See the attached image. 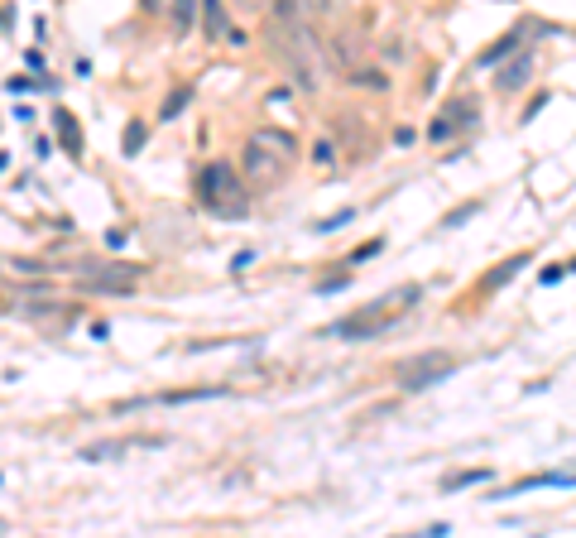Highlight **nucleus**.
I'll list each match as a JSON object with an SVG mask.
<instances>
[{
  "mask_svg": "<svg viewBox=\"0 0 576 538\" xmlns=\"http://www.w3.org/2000/svg\"><path fill=\"white\" fill-rule=\"evenodd\" d=\"M418 298H423V289H418V284H403V289H394L389 298L370 303V308H361V313H351V318H341V323H332L322 336H332V341H370V336L389 332V327L399 323Z\"/></svg>",
  "mask_w": 576,
  "mask_h": 538,
  "instance_id": "nucleus-1",
  "label": "nucleus"
},
{
  "mask_svg": "<svg viewBox=\"0 0 576 538\" xmlns=\"http://www.w3.org/2000/svg\"><path fill=\"white\" fill-rule=\"evenodd\" d=\"M293 154H298V140L288 130H255L250 144H245V183L250 188H274L288 173Z\"/></svg>",
  "mask_w": 576,
  "mask_h": 538,
  "instance_id": "nucleus-2",
  "label": "nucleus"
},
{
  "mask_svg": "<svg viewBox=\"0 0 576 538\" xmlns=\"http://www.w3.org/2000/svg\"><path fill=\"white\" fill-rule=\"evenodd\" d=\"M197 188H202V202H207L216 216H240L245 207H250V183H245L231 164H221V159L202 169Z\"/></svg>",
  "mask_w": 576,
  "mask_h": 538,
  "instance_id": "nucleus-3",
  "label": "nucleus"
},
{
  "mask_svg": "<svg viewBox=\"0 0 576 538\" xmlns=\"http://www.w3.org/2000/svg\"><path fill=\"white\" fill-rule=\"evenodd\" d=\"M457 370V356H447V351H418V356H408V361H399V390L403 394H418V390H432L442 375H452Z\"/></svg>",
  "mask_w": 576,
  "mask_h": 538,
  "instance_id": "nucleus-4",
  "label": "nucleus"
},
{
  "mask_svg": "<svg viewBox=\"0 0 576 538\" xmlns=\"http://www.w3.org/2000/svg\"><path fill=\"white\" fill-rule=\"evenodd\" d=\"M144 279V265H77V284L87 294H130Z\"/></svg>",
  "mask_w": 576,
  "mask_h": 538,
  "instance_id": "nucleus-5",
  "label": "nucleus"
},
{
  "mask_svg": "<svg viewBox=\"0 0 576 538\" xmlns=\"http://www.w3.org/2000/svg\"><path fill=\"white\" fill-rule=\"evenodd\" d=\"M221 394H231L226 385H202V390H159V394H140V399H120L115 404V414H125V409H159V404H197V399H221Z\"/></svg>",
  "mask_w": 576,
  "mask_h": 538,
  "instance_id": "nucleus-6",
  "label": "nucleus"
},
{
  "mask_svg": "<svg viewBox=\"0 0 576 538\" xmlns=\"http://www.w3.org/2000/svg\"><path fill=\"white\" fill-rule=\"evenodd\" d=\"M476 106H480L476 97H457V102H447V115H437V120L428 125V140H432V144H442V140H452L457 130H471V125L480 120Z\"/></svg>",
  "mask_w": 576,
  "mask_h": 538,
  "instance_id": "nucleus-7",
  "label": "nucleus"
},
{
  "mask_svg": "<svg viewBox=\"0 0 576 538\" xmlns=\"http://www.w3.org/2000/svg\"><path fill=\"white\" fill-rule=\"evenodd\" d=\"M169 437L164 432H135V437H106V442H92V447H82L77 457L82 461H111V457H120V452H140V447H164Z\"/></svg>",
  "mask_w": 576,
  "mask_h": 538,
  "instance_id": "nucleus-8",
  "label": "nucleus"
},
{
  "mask_svg": "<svg viewBox=\"0 0 576 538\" xmlns=\"http://www.w3.org/2000/svg\"><path fill=\"white\" fill-rule=\"evenodd\" d=\"M524 265H533V250L504 255V260H499V265H495L490 274H480V279H476V294H499V289H504V284H509V279H514V274H519Z\"/></svg>",
  "mask_w": 576,
  "mask_h": 538,
  "instance_id": "nucleus-9",
  "label": "nucleus"
},
{
  "mask_svg": "<svg viewBox=\"0 0 576 538\" xmlns=\"http://www.w3.org/2000/svg\"><path fill=\"white\" fill-rule=\"evenodd\" d=\"M53 135L63 140V149L73 154V159H82V149H87V140H82V125H77V115L73 111H53Z\"/></svg>",
  "mask_w": 576,
  "mask_h": 538,
  "instance_id": "nucleus-10",
  "label": "nucleus"
},
{
  "mask_svg": "<svg viewBox=\"0 0 576 538\" xmlns=\"http://www.w3.org/2000/svg\"><path fill=\"white\" fill-rule=\"evenodd\" d=\"M538 486H576V476H567V471H533V476H524V481L504 486V490H499V495H490V500H509V495H524V490H538Z\"/></svg>",
  "mask_w": 576,
  "mask_h": 538,
  "instance_id": "nucleus-11",
  "label": "nucleus"
},
{
  "mask_svg": "<svg viewBox=\"0 0 576 538\" xmlns=\"http://www.w3.org/2000/svg\"><path fill=\"white\" fill-rule=\"evenodd\" d=\"M519 39H524V29H504V39H495L490 48H480V53H476V68H495L499 58H509V53L519 48Z\"/></svg>",
  "mask_w": 576,
  "mask_h": 538,
  "instance_id": "nucleus-12",
  "label": "nucleus"
},
{
  "mask_svg": "<svg viewBox=\"0 0 576 538\" xmlns=\"http://www.w3.org/2000/svg\"><path fill=\"white\" fill-rule=\"evenodd\" d=\"M495 471L490 466H466V471H452V476H442V490L447 495H457V490H471V486H485Z\"/></svg>",
  "mask_w": 576,
  "mask_h": 538,
  "instance_id": "nucleus-13",
  "label": "nucleus"
},
{
  "mask_svg": "<svg viewBox=\"0 0 576 538\" xmlns=\"http://www.w3.org/2000/svg\"><path fill=\"white\" fill-rule=\"evenodd\" d=\"M202 24H207V39L216 44V39H226V5L221 0H202Z\"/></svg>",
  "mask_w": 576,
  "mask_h": 538,
  "instance_id": "nucleus-14",
  "label": "nucleus"
},
{
  "mask_svg": "<svg viewBox=\"0 0 576 538\" xmlns=\"http://www.w3.org/2000/svg\"><path fill=\"white\" fill-rule=\"evenodd\" d=\"M144 140H149V125H144V120H130V125H125V135H120V154H125V159H135V154L144 149Z\"/></svg>",
  "mask_w": 576,
  "mask_h": 538,
  "instance_id": "nucleus-15",
  "label": "nucleus"
},
{
  "mask_svg": "<svg viewBox=\"0 0 576 538\" xmlns=\"http://www.w3.org/2000/svg\"><path fill=\"white\" fill-rule=\"evenodd\" d=\"M524 82H528V58H519V63H509V68H504V73L495 77V87H499V92H519Z\"/></svg>",
  "mask_w": 576,
  "mask_h": 538,
  "instance_id": "nucleus-16",
  "label": "nucleus"
},
{
  "mask_svg": "<svg viewBox=\"0 0 576 538\" xmlns=\"http://www.w3.org/2000/svg\"><path fill=\"white\" fill-rule=\"evenodd\" d=\"M188 102H192V87H178V92H169V97H164V106H159V120H178V115L188 111Z\"/></svg>",
  "mask_w": 576,
  "mask_h": 538,
  "instance_id": "nucleus-17",
  "label": "nucleus"
},
{
  "mask_svg": "<svg viewBox=\"0 0 576 538\" xmlns=\"http://www.w3.org/2000/svg\"><path fill=\"white\" fill-rule=\"evenodd\" d=\"M480 207H485V202H480V198H471V202H461V207H452V212L442 216V226H447V231H457V226H466Z\"/></svg>",
  "mask_w": 576,
  "mask_h": 538,
  "instance_id": "nucleus-18",
  "label": "nucleus"
},
{
  "mask_svg": "<svg viewBox=\"0 0 576 538\" xmlns=\"http://www.w3.org/2000/svg\"><path fill=\"white\" fill-rule=\"evenodd\" d=\"M173 10H178L173 34H192V10H197V0H173Z\"/></svg>",
  "mask_w": 576,
  "mask_h": 538,
  "instance_id": "nucleus-19",
  "label": "nucleus"
},
{
  "mask_svg": "<svg viewBox=\"0 0 576 538\" xmlns=\"http://www.w3.org/2000/svg\"><path fill=\"white\" fill-rule=\"evenodd\" d=\"M351 216H356V207H341V212H336V216H327V221H317V231H336V226H346Z\"/></svg>",
  "mask_w": 576,
  "mask_h": 538,
  "instance_id": "nucleus-20",
  "label": "nucleus"
},
{
  "mask_svg": "<svg viewBox=\"0 0 576 538\" xmlns=\"http://www.w3.org/2000/svg\"><path fill=\"white\" fill-rule=\"evenodd\" d=\"M312 159H317V164H322V169H332V164H336V144H332V140H322V144H317V154H312Z\"/></svg>",
  "mask_w": 576,
  "mask_h": 538,
  "instance_id": "nucleus-21",
  "label": "nucleus"
},
{
  "mask_svg": "<svg viewBox=\"0 0 576 538\" xmlns=\"http://www.w3.org/2000/svg\"><path fill=\"white\" fill-rule=\"evenodd\" d=\"M380 250H384V240H370V245H361V250L351 255V265H365V260H375Z\"/></svg>",
  "mask_w": 576,
  "mask_h": 538,
  "instance_id": "nucleus-22",
  "label": "nucleus"
},
{
  "mask_svg": "<svg viewBox=\"0 0 576 538\" xmlns=\"http://www.w3.org/2000/svg\"><path fill=\"white\" fill-rule=\"evenodd\" d=\"M346 284H351V274H336V279H322V284H317V294H341Z\"/></svg>",
  "mask_w": 576,
  "mask_h": 538,
  "instance_id": "nucleus-23",
  "label": "nucleus"
},
{
  "mask_svg": "<svg viewBox=\"0 0 576 538\" xmlns=\"http://www.w3.org/2000/svg\"><path fill=\"white\" fill-rule=\"evenodd\" d=\"M250 265H255V250H240V255H236V260H231V269H236V274H245V269H250Z\"/></svg>",
  "mask_w": 576,
  "mask_h": 538,
  "instance_id": "nucleus-24",
  "label": "nucleus"
},
{
  "mask_svg": "<svg viewBox=\"0 0 576 538\" xmlns=\"http://www.w3.org/2000/svg\"><path fill=\"white\" fill-rule=\"evenodd\" d=\"M5 92H34V77H10Z\"/></svg>",
  "mask_w": 576,
  "mask_h": 538,
  "instance_id": "nucleus-25",
  "label": "nucleus"
},
{
  "mask_svg": "<svg viewBox=\"0 0 576 538\" xmlns=\"http://www.w3.org/2000/svg\"><path fill=\"white\" fill-rule=\"evenodd\" d=\"M413 140H418V135H413V130H408V125H399V130H394V144H399V149H408V144H413Z\"/></svg>",
  "mask_w": 576,
  "mask_h": 538,
  "instance_id": "nucleus-26",
  "label": "nucleus"
},
{
  "mask_svg": "<svg viewBox=\"0 0 576 538\" xmlns=\"http://www.w3.org/2000/svg\"><path fill=\"white\" fill-rule=\"evenodd\" d=\"M240 5H250V10H265V5H269V0H240Z\"/></svg>",
  "mask_w": 576,
  "mask_h": 538,
  "instance_id": "nucleus-27",
  "label": "nucleus"
},
{
  "mask_svg": "<svg viewBox=\"0 0 576 538\" xmlns=\"http://www.w3.org/2000/svg\"><path fill=\"white\" fill-rule=\"evenodd\" d=\"M5 164H10V154H0V169H5Z\"/></svg>",
  "mask_w": 576,
  "mask_h": 538,
  "instance_id": "nucleus-28",
  "label": "nucleus"
},
{
  "mask_svg": "<svg viewBox=\"0 0 576 538\" xmlns=\"http://www.w3.org/2000/svg\"><path fill=\"white\" fill-rule=\"evenodd\" d=\"M0 29H5V15H0Z\"/></svg>",
  "mask_w": 576,
  "mask_h": 538,
  "instance_id": "nucleus-29",
  "label": "nucleus"
}]
</instances>
